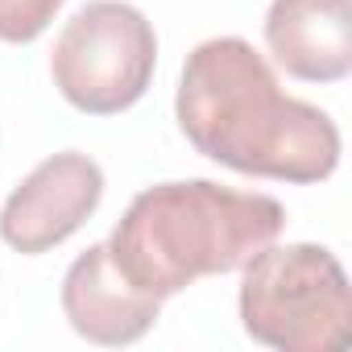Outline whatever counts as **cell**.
Returning <instances> with one entry per match:
<instances>
[{"label": "cell", "mask_w": 352, "mask_h": 352, "mask_svg": "<svg viewBox=\"0 0 352 352\" xmlns=\"http://www.w3.org/2000/svg\"><path fill=\"white\" fill-rule=\"evenodd\" d=\"M157 67V38L141 9L124 0H91L58 34L50 75L67 104L87 116L133 108Z\"/></svg>", "instance_id": "277c9868"}, {"label": "cell", "mask_w": 352, "mask_h": 352, "mask_svg": "<svg viewBox=\"0 0 352 352\" xmlns=\"http://www.w3.org/2000/svg\"><path fill=\"white\" fill-rule=\"evenodd\" d=\"M104 199V170L79 149H63L34 166L0 208V241L38 257L75 236Z\"/></svg>", "instance_id": "5b68a950"}, {"label": "cell", "mask_w": 352, "mask_h": 352, "mask_svg": "<svg viewBox=\"0 0 352 352\" xmlns=\"http://www.w3.org/2000/svg\"><path fill=\"white\" fill-rule=\"evenodd\" d=\"M286 228L274 195L232 191L212 179L145 187L108 236L120 274L162 302L212 274H232Z\"/></svg>", "instance_id": "7a4b0ae2"}, {"label": "cell", "mask_w": 352, "mask_h": 352, "mask_svg": "<svg viewBox=\"0 0 352 352\" xmlns=\"http://www.w3.org/2000/svg\"><path fill=\"white\" fill-rule=\"evenodd\" d=\"M63 0H0V42L25 46L46 34Z\"/></svg>", "instance_id": "ba28073f"}, {"label": "cell", "mask_w": 352, "mask_h": 352, "mask_svg": "<svg viewBox=\"0 0 352 352\" xmlns=\"http://www.w3.org/2000/svg\"><path fill=\"white\" fill-rule=\"evenodd\" d=\"M265 46L286 75L302 83H336L352 71V5L274 0L265 13Z\"/></svg>", "instance_id": "52a82bcc"}, {"label": "cell", "mask_w": 352, "mask_h": 352, "mask_svg": "<svg viewBox=\"0 0 352 352\" xmlns=\"http://www.w3.org/2000/svg\"><path fill=\"white\" fill-rule=\"evenodd\" d=\"M183 137L212 162L278 183H323L340 166L336 120L278 87L245 38H208L187 54L174 96Z\"/></svg>", "instance_id": "6da1fadb"}, {"label": "cell", "mask_w": 352, "mask_h": 352, "mask_svg": "<svg viewBox=\"0 0 352 352\" xmlns=\"http://www.w3.org/2000/svg\"><path fill=\"white\" fill-rule=\"evenodd\" d=\"M241 278L245 331L278 352H340L352 336L344 265L323 245H265Z\"/></svg>", "instance_id": "3957f363"}, {"label": "cell", "mask_w": 352, "mask_h": 352, "mask_svg": "<svg viewBox=\"0 0 352 352\" xmlns=\"http://www.w3.org/2000/svg\"><path fill=\"white\" fill-rule=\"evenodd\" d=\"M63 315L83 340L120 348V344L141 340L157 323L162 298L133 286L112 261L108 241H104L71 261L63 278Z\"/></svg>", "instance_id": "8992f818"}]
</instances>
